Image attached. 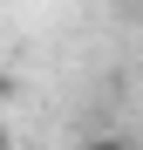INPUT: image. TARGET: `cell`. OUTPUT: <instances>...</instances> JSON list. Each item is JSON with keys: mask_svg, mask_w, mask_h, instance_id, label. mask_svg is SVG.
Returning a JSON list of instances; mask_svg holds the SVG:
<instances>
[{"mask_svg": "<svg viewBox=\"0 0 143 150\" xmlns=\"http://www.w3.org/2000/svg\"><path fill=\"white\" fill-rule=\"evenodd\" d=\"M82 150H136L123 130H95V137H82Z\"/></svg>", "mask_w": 143, "mask_h": 150, "instance_id": "obj_1", "label": "cell"}, {"mask_svg": "<svg viewBox=\"0 0 143 150\" xmlns=\"http://www.w3.org/2000/svg\"><path fill=\"white\" fill-rule=\"evenodd\" d=\"M0 150H14V137H7V130H0Z\"/></svg>", "mask_w": 143, "mask_h": 150, "instance_id": "obj_2", "label": "cell"}]
</instances>
